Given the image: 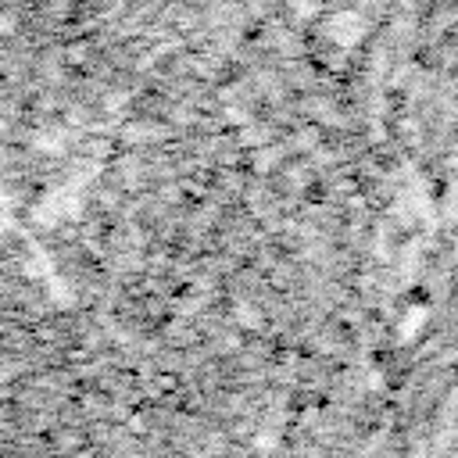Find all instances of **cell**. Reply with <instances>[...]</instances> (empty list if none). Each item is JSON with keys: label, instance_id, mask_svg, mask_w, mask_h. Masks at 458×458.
Returning a JSON list of instances; mask_svg holds the SVG:
<instances>
[{"label": "cell", "instance_id": "1", "mask_svg": "<svg viewBox=\"0 0 458 458\" xmlns=\"http://www.w3.org/2000/svg\"><path fill=\"white\" fill-rule=\"evenodd\" d=\"M447 458H458V440L451 444V451H447Z\"/></svg>", "mask_w": 458, "mask_h": 458}]
</instances>
